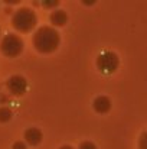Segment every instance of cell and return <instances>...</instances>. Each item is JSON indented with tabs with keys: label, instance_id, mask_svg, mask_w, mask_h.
<instances>
[{
	"label": "cell",
	"instance_id": "cell-1",
	"mask_svg": "<svg viewBox=\"0 0 147 149\" xmlns=\"http://www.w3.org/2000/svg\"><path fill=\"white\" fill-rule=\"evenodd\" d=\"M61 42L59 33L55 31V28L42 26L39 28L33 35V47L41 54H50L58 49Z\"/></svg>",
	"mask_w": 147,
	"mask_h": 149
},
{
	"label": "cell",
	"instance_id": "cell-2",
	"mask_svg": "<svg viewBox=\"0 0 147 149\" xmlns=\"http://www.w3.org/2000/svg\"><path fill=\"white\" fill-rule=\"evenodd\" d=\"M36 25H38V16L29 7H20L12 16V26L22 33H29L36 28Z\"/></svg>",
	"mask_w": 147,
	"mask_h": 149
},
{
	"label": "cell",
	"instance_id": "cell-3",
	"mask_svg": "<svg viewBox=\"0 0 147 149\" xmlns=\"http://www.w3.org/2000/svg\"><path fill=\"white\" fill-rule=\"evenodd\" d=\"M23 47L25 45H23L22 38L14 35V33L4 35L1 42H0V51L7 58H16L17 55H20L23 51Z\"/></svg>",
	"mask_w": 147,
	"mask_h": 149
},
{
	"label": "cell",
	"instance_id": "cell-4",
	"mask_svg": "<svg viewBox=\"0 0 147 149\" xmlns=\"http://www.w3.org/2000/svg\"><path fill=\"white\" fill-rule=\"evenodd\" d=\"M118 64H120V59H118L117 54L111 52V51L102 52L101 55H98L97 58V68L104 74L115 72L117 68H118Z\"/></svg>",
	"mask_w": 147,
	"mask_h": 149
},
{
	"label": "cell",
	"instance_id": "cell-5",
	"mask_svg": "<svg viewBox=\"0 0 147 149\" xmlns=\"http://www.w3.org/2000/svg\"><path fill=\"white\" fill-rule=\"evenodd\" d=\"M6 87H7V90H9V93L12 96L19 97V96H23L26 93V90H28V81L22 75H12L7 80Z\"/></svg>",
	"mask_w": 147,
	"mask_h": 149
},
{
	"label": "cell",
	"instance_id": "cell-6",
	"mask_svg": "<svg viewBox=\"0 0 147 149\" xmlns=\"http://www.w3.org/2000/svg\"><path fill=\"white\" fill-rule=\"evenodd\" d=\"M23 136H25V142L28 145H32V146L39 145L42 142V138H43L41 129H38V127H29V129H26Z\"/></svg>",
	"mask_w": 147,
	"mask_h": 149
},
{
	"label": "cell",
	"instance_id": "cell-7",
	"mask_svg": "<svg viewBox=\"0 0 147 149\" xmlns=\"http://www.w3.org/2000/svg\"><path fill=\"white\" fill-rule=\"evenodd\" d=\"M92 107H94V110L97 113L104 114V113H108L111 110V101H110V99L107 96H98L97 99L94 100V103H92Z\"/></svg>",
	"mask_w": 147,
	"mask_h": 149
},
{
	"label": "cell",
	"instance_id": "cell-8",
	"mask_svg": "<svg viewBox=\"0 0 147 149\" xmlns=\"http://www.w3.org/2000/svg\"><path fill=\"white\" fill-rule=\"evenodd\" d=\"M66 22H68V15H66V12L58 9V10H53V12L50 13V23H52L53 26H63V25H66Z\"/></svg>",
	"mask_w": 147,
	"mask_h": 149
},
{
	"label": "cell",
	"instance_id": "cell-9",
	"mask_svg": "<svg viewBox=\"0 0 147 149\" xmlns=\"http://www.w3.org/2000/svg\"><path fill=\"white\" fill-rule=\"evenodd\" d=\"M13 113L9 107H0V123H6L12 119Z\"/></svg>",
	"mask_w": 147,
	"mask_h": 149
},
{
	"label": "cell",
	"instance_id": "cell-10",
	"mask_svg": "<svg viewBox=\"0 0 147 149\" xmlns=\"http://www.w3.org/2000/svg\"><path fill=\"white\" fill-rule=\"evenodd\" d=\"M58 4H59V0H43L42 1V6L46 9H55Z\"/></svg>",
	"mask_w": 147,
	"mask_h": 149
},
{
	"label": "cell",
	"instance_id": "cell-11",
	"mask_svg": "<svg viewBox=\"0 0 147 149\" xmlns=\"http://www.w3.org/2000/svg\"><path fill=\"white\" fill-rule=\"evenodd\" d=\"M139 149H147V132H144L139 141Z\"/></svg>",
	"mask_w": 147,
	"mask_h": 149
},
{
	"label": "cell",
	"instance_id": "cell-12",
	"mask_svg": "<svg viewBox=\"0 0 147 149\" xmlns=\"http://www.w3.org/2000/svg\"><path fill=\"white\" fill-rule=\"evenodd\" d=\"M78 149H97V146H95V143H92V142H90V141H84V142L79 145Z\"/></svg>",
	"mask_w": 147,
	"mask_h": 149
},
{
	"label": "cell",
	"instance_id": "cell-13",
	"mask_svg": "<svg viewBox=\"0 0 147 149\" xmlns=\"http://www.w3.org/2000/svg\"><path fill=\"white\" fill-rule=\"evenodd\" d=\"M12 149H28V148H26V142L17 141V142H14V143H13Z\"/></svg>",
	"mask_w": 147,
	"mask_h": 149
},
{
	"label": "cell",
	"instance_id": "cell-14",
	"mask_svg": "<svg viewBox=\"0 0 147 149\" xmlns=\"http://www.w3.org/2000/svg\"><path fill=\"white\" fill-rule=\"evenodd\" d=\"M59 149H74L72 146H69V145H63V146H61Z\"/></svg>",
	"mask_w": 147,
	"mask_h": 149
}]
</instances>
